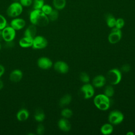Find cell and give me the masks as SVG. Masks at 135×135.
Masks as SVG:
<instances>
[{"instance_id": "1", "label": "cell", "mask_w": 135, "mask_h": 135, "mask_svg": "<svg viewBox=\"0 0 135 135\" xmlns=\"http://www.w3.org/2000/svg\"><path fill=\"white\" fill-rule=\"evenodd\" d=\"M30 21L31 24L40 27L46 26L49 23V19L41 9H33L30 14Z\"/></svg>"}, {"instance_id": "2", "label": "cell", "mask_w": 135, "mask_h": 135, "mask_svg": "<svg viewBox=\"0 0 135 135\" xmlns=\"http://www.w3.org/2000/svg\"><path fill=\"white\" fill-rule=\"evenodd\" d=\"M93 103L98 109L102 111H106L110 107L111 100L110 98L104 94H99L94 98Z\"/></svg>"}, {"instance_id": "3", "label": "cell", "mask_w": 135, "mask_h": 135, "mask_svg": "<svg viewBox=\"0 0 135 135\" xmlns=\"http://www.w3.org/2000/svg\"><path fill=\"white\" fill-rule=\"evenodd\" d=\"M106 79L110 84H118L120 82L122 79L121 72L118 69H112L108 72Z\"/></svg>"}, {"instance_id": "4", "label": "cell", "mask_w": 135, "mask_h": 135, "mask_svg": "<svg viewBox=\"0 0 135 135\" xmlns=\"http://www.w3.org/2000/svg\"><path fill=\"white\" fill-rule=\"evenodd\" d=\"M23 9V6L20 2H14L7 8L6 14L9 17L15 18L22 14Z\"/></svg>"}, {"instance_id": "5", "label": "cell", "mask_w": 135, "mask_h": 135, "mask_svg": "<svg viewBox=\"0 0 135 135\" xmlns=\"http://www.w3.org/2000/svg\"><path fill=\"white\" fill-rule=\"evenodd\" d=\"M124 119L123 114L119 110H114L109 113L108 120L110 123L117 125L121 123Z\"/></svg>"}, {"instance_id": "6", "label": "cell", "mask_w": 135, "mask_h": 135, "mask_svg": "<svg viewBox=\"0 0 135 135\" xmlns=\"http://www.w3.org/2000/svg\"><path fill=\"white\" fill-rule=\"evenodd\" d=\"M122 37V32L121 29L115 27L112 28V30L108 36V41L111 44H116L119 42Z\"/></svg>"}, {"instance_id": "7", "label": "cell", "mask_w": 135, "mask_h": 135, "mask_svg": "<svg viewBox=\"0 0 135 135\" xmlns=\"http://www.w3.org/2000/svg\"><path fill=\"white\" fill-rule=\"evenodd\" d=\"M80 91L83 94V97L85 99L91 98L94 95L95 92L94 88L93 85L88 83L83 84L81 86Z\"/></svg>"}, {"instance_id": "8", "label": "cell", "mask_w": 135, "mask_h": 135, "mask_svg": "<svg viewBox=\"0 0 135 135\" xmlns=\"http://www.w3.org/2000/svg\"><path fill=\"white\" fill-rule=\"evenodd\" d=\"M47 41L43 36H36L33 38L32 47L34 49H42L46 47L47 45Z\"/></svg>"}, {"instance_id": "9", "label": "cell", "mask_w": 135, "mask_h": 135, "mask_svg": "<svg viewBox=\"0 0 135 135\" xmlns=\"http://www.w3.org/2000/svg\"><path fill=\"white\" fill-rule=\"evenodd\" d=\"M2 33L5 42L13 41L16 35V31L11 26H6L2 30Z\"/></svg>"}, {"instance_id": "10", "label": "cell", "mask_w": 135, "mask_h": 135, "mask_svg": "<svg viewBox=\"0 0 135 135\" xmlns=\"http://www.w3.org/2000/svg\"><path fill=\"white\" fill-rule=\"evenodd\" d=\"M54 69L56 72L62 74L66 73L69 70L68 64L62 61L56 62L54 64Z\"/></svg>"}, {"instance_id": "11", "label": "cell", "mask_w": 135, "mask_h": 135, "mask_svg": "<svg viewBox=\"0 0 135 135\" xmlns=\"http://www.w3.org/2000/svg\"><path fill=\"white\" fill-rule=\"evenodd\" d=\"M37 65L42 69L47 70L52 66L53 62L48 57H41L37 60Z\"/></svg>"}, {"instance_id": "12", "label": "cell", "mask_w": 135, "mask_h": 135, "mask_svg": "<svg viewBox=\"0 0 135 135\" xmlns=\"http://www.w3.org/2000/svg\"><path fill=\"white\" fill-rule=\"evenodd\" d=\"M10 25L15 31H18L25 26L26 22L23 18L15 17L11 21Z\"/></svg>"}, {"instance_id": "13", "label": "cell", "mask_w": 135, "mask_h": 135, "mask_svg": "<svg viewBox=\"0 0 135 135\" xmlns=\"http://www.w3.org/2000/svg\"><path fill=\"white\" fill-rule=\"evenodd\" d=\"M107 79L102 75L95 76L92 80V85L95 88L103 87L106 83Z\"/></svg>"}, {"instance_id": "14", "label": "cell", "mask_w": 135, "mask_h": 135, "mask_svg": "<svg viewBox=\"0 0 135 135\" xmlns=\"http://www.w3.org/2000/svg\"><path fill=\"white\" fill-rule=\"evenodd\" d=\"M57 125L59 129L64 132L69 131L71 128L69 121L68 120V119L65 118L60 119L58 121Z\"/></svg>"}, {"instance_id": "15", "label": "cell", "mask_w": 135, "mask_h": 135, "mask_svg": "<svg viewBox=\"0 0 135 135\" xmlns=\"http://www.w3.org/2000/svg\"><path fill=\"white\" fill-rule=\"evenodd\" d=\"M23 77V73L20 70L16 69L11 72L9 75V79L13 82H17L21 80Z\"/></svg>"}, {"instance_id": "16", "label": "cell", "mask_w": 135, "mask_h": 135, "mask_svg": "<svg viewBox=\"0 0 135 135\" xmlns=\"http://www.w3.org/2000/svg\"><path fill=\"white\" fill-rule=\"evenodd\" d=\"M33 42V38L24 36L19 41V45L21 47L28 48L32 46Z\"/></svg>"}, {"instance_id": "17", "label": "cell", "mask_w": 135, "mask_h": 135, "mask_svg": "<svg viewBox=\"0 0 135 135\" xmlns=\"http://www.w3.org/2000/svg\"><path fill=\"white\" fill-rule=\"evenodd\" d=\"M36 33H37L36 26L32 24L30 25H29L25 30L24 36L34 38L36 36Z\"/></svg>"}, {"instance_id": "18", "label": "cell", "mask_w": 135, "mask_h": 135, "mask_svg": "<svg viewBox=\"0 0 135 135\" xmlns=\"http://www.w3.org/2000/svg\"><path fill=\"white\" fill-rule=\"evenodd\" d=\"M29 115V112L26 109H22L17 112L16 118L20 121H24L28 119Z\"/></svg>"}, {"instance_id": "19", "label": "cell", "mask_w": 135, "mask_h": 135, "mask_svg": "<svg viewBox=\"0 0 135 135\" xmlns=\"http://www.w3.org/2000/svg\"><path fill=\"white\" fill-rule=\"evenodd\" d=\"M113 131V127L111 123H107L103 124L100 129V131L102 134L109 135L112 133Z\"/></svg>"}, {"instance_id": "20", "label": "cell", "mask_w": 135, "mask_h": 135, "mask_svg": "<svg viewBox=\"0 0 135 135\" xmlns=\"http://www.w3.org/2000/svg\"><path fill=\"white\" fill-rule=\"evenodd\" d=\"M52 4L54 8L57 10L64 9L66 4V0H53Z\"/></svg>"}, {"instance_id": "21", "label": "cell", "mask_w": 135, "mask_h": 135, "mask_svg": "<svg viewBox=\"0 0 135 135\" xmlns=\"http://www.w3.org/2000/svg\"><path fill=\"white\" fill-rule=\"evenodd\" d=\"M72 101V97L69 94H66L63 96L60 100L59 105L61 107H63L69 104Z\"/></svg>"}, {"instance_id": "22", "label": "cell", "mask_w": 135, "mask_h": 135, "mask_svg": "<svg viewBox=\"0 0 135 135\" xmlns=\"http://www.w3.org/2000/svg\"><path fill=\"white\" fill-rule=\"evenodd\" d=\"M105 21L107 25L110 28L115 27L116 19L111 14H108L105 16Z\"/></svg>"}, {"instance_id": "23", "label": "cell", "mask_w": 135, "mask_h": 135, "mask_svg": "<svg viewBox=\"0 0 135 135\" xmlns=\"http://www.w3.org/2000/svg\"><path fill=\"white\" fill-rule=\"evenodd\" d=\"M45 115L44 112L42 109H37L34 114V119L37 122H42L45 119Z\"/></svg>"}, {"instance_id": "24", "label": "cell", "mask_w": 135, "mask_h": 135, "mask_svg": "<svg viewBox=\"0 0 135 135\" xmlns=\"http://www.w3.org/2000/svg\"><path fill=\"white\" fill-rule=\"evenodd\" d=\"M114 93V90L113 89V87L112 86V85H108L106 86V87L104 89V94L108 97L109 98L112 97Z\"/></svg>"}, {"instance_id": "25", "label": "cell", "mask_w": 135, "mask_h": 135, "mask_svg": "<svg viewBox=\"0 0 135 135\" xmlns=\"http://www.w3.org/2000/svg\"><path fill=\"white\" fill-rule=\"evenodd\" d=\"M44 4V0H33L32 5L33 9H41Z\"/></svg>"}, {"instance_id": "26", "label": "cell", "mask_w": 135, "mask_h": 135, "mask_svg": "<svg viewBox=\"0 0 135 135\" xmlns=\"http://www.w3.org/2000/svg\"><path fill=\"white\" fill-rule=\"evenodd\" d=\"M49 19L51 21H55L59 17V12L56 9H53L52 12L47 15Z\"/></svg>"}, {"instance_id": "27", "label": "cell", "mask_w": 135, "mask_h": 135, "mask_svg": "<svg viewBox=\"0 0 135 135\" xmlns=\"http://www.w3.org/2000/svg\"><path fill=\"white\" fill-rule=\"evenodd\" d=\"M61 114V115L63 117V118L68 119L71 118L72 116L73 112L70 109L65 108L62 110Z\"/></svg>"}, {"instance_id": "28", "label": "cell", "mask_w": 135, "mask_h": 135, "mask_svg": "<svg viewBox=\"0 0 135 135\" xmlns=\"http://www.w3.org/2000/svg\"><path fill=\"white\" fill-rule=\"evenodd\" d=\"M80 79L81 82L84 83H88L89 82L90 78L88 73L85 72H82L80 74Z\"/></svg>"}, {"instance_id": "29", "label": "cell", "mask_w": 135, "mask_h": 135, "mask_svg": "<svg viewBox=\"0 0 135 135\" xmlns=\"http://www.w3.org/2000/svg\"><path fill=\"white\" fill-rule=\"evenodd\" d=\"M53 8L52 7L49 5V4H44L43 6H42V7L41 8V10L46 15H48L53 10Z\"/></svg>"}, {"instance_id": "30", "label": "cell", "mask_w": 135, "mask_h": 135, "mask_svg": "<svg viewBox=\"0 0 135 135\" xmlns=\"http://www.w3.org/2000/svg\"><path fill=\"white\" fill-rule=\"evenodd\" d=\"M124 24H125V22L122 18H118L116 19V22L115 24V27L119 29H121L122 27H123V26H124Z\"/></svg>"}, {"instance_id": "31", "label": "cell", "mask_w": 135, "mask_h": 135, "mask_svg": "<svg viewBox=\"0 0 135 135\" xmlns=\"http://www.w3.org/2000/svg\"><path fill=\"white\" fill-rule=\"evenodd\" d=\"M7 26V21L5 17L2 14H0V30H2Z\"/></svg>"}, {"instance_id": "32", "label": "cell", "mask_w": 135, "mask_h": 135, "mask_svg": "<svg viewBox=\"0 0 135 135\" xmlns=\"http://www.w3.org/2000/svg\"><path fill=\"white\" fill-rule=\"evenodd\" d=\"M19 2L23 7H28L32 5L33 0H20Z\"/></svg>"}, {"instance_id": "33", "label": "cell", "mask_w": 135, "mask_h": 135, "mask_svg": "<svg viewBox=\"0 0 135 135\" xmlns=\"http://www.w3.org/2000/svg\"><path fill=\"white\" fill-rule=\"evenodd\" d=\"M45 131V128L44 126L42 124H39L36 128V132L37 134H40V135H42L43 134H44Z\"/></svg>"}, {"instance_id": "34", "label": "cell", "mask_w": 135, "mask_h": 135, "mask_svg": "<svg viewBox=\"0 0 135 135\" xmlns=\"http://www.w3.org/2000/svg\"><path fill=\"white\" fill-rule=\"evenodd\" d=\"M130 69H131L130 65L128 64H125L123 65L121 68V71H122L123 72H125V73L129 72Z\"/></svg>"}, {"instance_id": "35", "label": "cell", "mask_w": 135, "mask_h": 135, "mask_svg": "<svg viewBox=\"0 0 135 135\" xmlns=\"http://www.w3.org/2000/svg\"><path fill=\"white\" fill-rule=\"evenodd\" d=\"M5 46L7 48H12L14 46V43L13 41L5 42Z\"/></svg>"}, {"instance_id": "36", "label": "cell", "mask_w": 135, "mask_h": 135, "mask_svg": "<svg viewBox=\"0 0 135 135\" xmlns=\"http://www.w3.org/2000/svg\"><path fill=\"white\" fill-rule=\"evenodd\" d=\"M4 72H5L4 67L2 65L0 64V78L4 74Z\"/></svg>"}, {"instance_id": "37", "label": "cell", "mask_w": 135, "mask_h": 135, "mask_svg": "<svg viewBox=\"0 0 135 135\" xmlns=\"http://www.w3.org/2000/svg\"><path fill=\"white\" fill-rule=\"evenodd\" d=\"M3 40V36L2 30H0V41H2Z\"/></svg>"}, {"instance_id": "38", "label": "cell", "mask_w": 135, "mask_h": 135, "mask_svg": "<svg viewBox=\"0 0 135 135\" xmlns=\"http://www.w3.org/2000/svg\"><path fill=\"white\" fill-rule=\"evenodd\" d=\"M3 86H4V83L3 81L0 79V90L3 88Z\"/></svg>"}, {"instance_id": "39", "label": "cell", "mask_w": 135, "mask_h": 135, "mask_svg": "<svg viewBox=\"0 0 135 135\" xmlns=\"http://www.w3.org/2000/svg\"><path fill=\"white\" fill-rule=\"evenodd\" d=\"M126 134H127V135H134V133L133 132L130 131L126 133Z\"/></svg>"}, {"instance_id": "40", "label": "cell", "mask_w": 135, "mask_h": 135, "mask_svg": "<svg viewBox=\"0 0 135 135\" xmlns=\"http://www.w3.org/2000/svg\"><path fill=\"white\" fill-rule=\"evenodd\" d=\"M14 2H18L20 1V0H13Z\"/></svg>"}, {"instance_id": "41", "label": "cell", "mask_w": 135, "mask_h": 135, "mask_svg": "<svg viewBox=\"0 0 135 135\" xmlns=\"http://www.w3.org/2000/svg\"><path fill=\"white\" fill-rule=\"evenodd\" d=\"M1 48H2V46H1V44H0V50L1 49Z\"/></svg>"}]
</instances>
